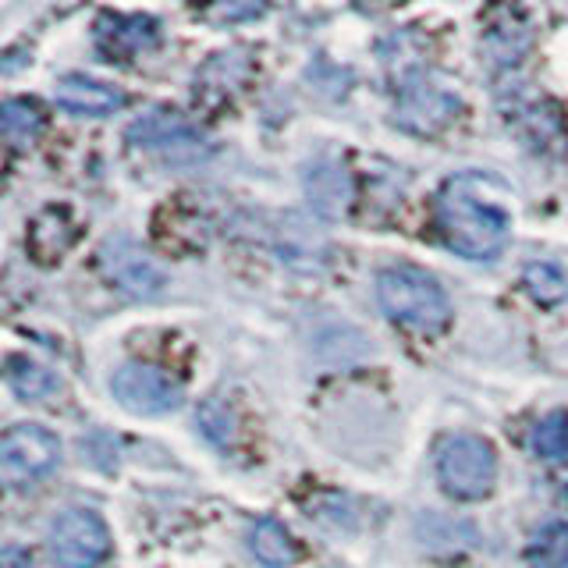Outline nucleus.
I'll use <instances>...</instances> for the list:
<instances>
[{
	"label": "nucleus",
	"instance_id": "obj_22",
	"mask_svg": "<svg viewBox=\"0 0 568 568\" xmlns=\"http://www.w3.org/2000/svg\"><path fill=\"white\" fill-rule=\"evenodd\" d=\"M200 423H203V430L213 437V440H224V434L231 430V413L221 405V402H206L203 405V413H200ZM231 437V434H227Z\"/></svg>",
	"mask_w": 568,
	"mask_h": 568
},
{
	"label": "nucleus",
	"instance_id": "obj_5",
	"mask_svg": "<svg viewBox=\"0 0 568 568\" xmlns=\"http://www.w3.org/2000/svg\"><path fill=\"white\" fill-rule=\"evenodd\" d=\"M50 555L61 568H97L111 555V532L89 508H68L50 526Z\"/></svg>",
	"mask_w": 568,
	"mask_h": 568
},
{
	"label": "nucleus",
	"instance_id": "obj_16",
	"mask_svg": "<svg viewBox=\"0 0 568 568\" xmlns=\"http://www.w3.org/2000/svg\"><path fill=\"white\" fill-rule=\"evenodd\" d=\"M523 284L540 306H558L568 298V274L558 263H529L523 271Z\"/></svg>",
	"mask_w": 568,
	"mask_h": 568
},
{
	"label": "nucleus",
	"instance_id": "obj_12",
	"mask_svg": "<svg viewBox=\"0 0 568 568\" xmlns=\"http://www.w3.org/2000/svg\"><path fill=\"white\" fill-rule=\"evenodd\" d=\"M156 43V22L153 18H142V14H132V18H100L97 22V47L106 61H129L135 53L150 50Z\"/></svg>",
	"mask_w": 568,
	"mask_h": 568
},
{
	"label": "nucleus",
	"instance_id": "obj_21",
	"mask_svg": "<svg viewBox=\"0 0 568 568\" xmlns=\"http://www.w3.org/2000/svg\"><path fill=\"white\" fill-rule=\"evenodd\" d=\"M195 4H203V11L221 18V22H242V18L260 14L266 0H195Z\"/></svg>",
	"mask_w": 568,
	"mask_h": 568
},
{
	"label": "nucleus",
	"instance_id": "obj_3",
	"mask_svg": "<svg viewBox=\"0 0 568 568\" xmlns=\"http://www.w3.org/2000/svg\"><path fill=\"white\" fill-rule=\"evenodd\" d=\"M437 476L440 487L452 497H462V501L487 497L497 479V455L490 448V440L473 434L448 437L437 452Z\"/></svg>",
	"mask_w": 568,
	"mask_h": 568
},
{
	"label": "nucleus",
	"instance_id": "obj_23",
	"mask_svg": "<svg viewBox=\"0 0 568 568\" xmlns=\"http://www.w3.org/2000/svg\"><path fill=\"white\" fill-rule=\"evenodd\" d=\"M0 568H32V558L26 555L22 547H4V555H0Z\"/></svg>",
	"mask_w": 568,
	"mask_h": 568
},
{
	"label": "nucleus",
	"instance_id": "obj_1",
	"mask_svg": "<svg viewBox=\"0 0 568 568\" xmlns=\"http://www.w3.org/2000/svg\"><path fill=\"white\" fill-rule=\"evenodd\" d=\"M437 227L455 253L469 260H494L511 235L508 210L484 192V178H452L437 195Z\"/></svg>",
	"mask_w": 568,
	"mask_h": 568
},
{
	"label": "nucleus",
	"instance_id": "obj_13",
	"mask_svg": "<svg viewBox=\"0 0 568 568\" xmlns=\"http://www.w3.org/2000/svg\"><path fill=\"white\" fill-rule=\"evenodd\" d=\"M306 195L316 213L324 217H342L352 206V182H348V171L334 160H320V164L310 168L306 174Z\"/></svg>",
	"mask_w": 568,
	"mask_h": 568
},
{
	"label": "nucleus",
	"instance_id": "obj_19",
	"mask_svg": "<svg viewBox=\"0 0 568 568\" xmlns=\"http://www.w3.org/2000/svg\"><path fill=\"white\" fill-rule=\"evenodd\" d=\"M532 452L547 462H568V413L547 416L532 430Z\"/></svg>",
	"mask_w": 568,
	"mask_h": 568
},
{
	"label": "nucleus",
	"instance_id": "obj_17",
	"mask_svg": "<svg viewBox=\"0 0 568 568\" xmlns=\"http://www.w3.org/2000/svg\"><path fill=\"white\" fill-rule=\"evenodd\" d=\"M8 384L18 398H29V402L47 398V395H53V387H58V381H53L43 366H36L32 359H22V355L8 359Z\"/></svg>",
	"mask_w": 568,
	"mask_h": 568
},
{
	"label": "nucleus",
	"instance_id": "obj_18",
	"mask_svg": "<svg viewBox=\"0 0 568 568\" xmlns=\"http://www.w3.org/2000/svg\"><path fill=\"white\" fill-rule=\"evenodd\" d=\"M529 565L537 568H555V565H565L568 561V523H547L537 537L529 540V550H526Z\"/></svg>",
	"mask_w": 568,
	"mask_h": 568
},
{
	"label": "nucleus",
	"instance_id": "obj_6",
	"mask_svg": "<svg viewBox=\"0 0 568 568\" xmlns=\"http://www.w3.org/2000/svg\"><path fill=\"white\" fill-rule=\"evenodd\" d=\"M114 398L139 416H168L185 398L182 381H174L168 369L150 363H129L114 373L111 381Z\"/></svg>",
	"mask_w": 568,
	"mask_h": 568
},
{
	"label": "nucleus",
	"instance_id": "obj_14",
	"mask_svg": "<svg viewBox=\"0 0 568 568\" xmlns=\"http://www.w3.org/2000/svg\"><path fill=\"white\" fill-rule=\"evenodd\" d=\"M248 550L263 561L266 568H288L298 561V544L292 540V532L274 519H260L248 529Z\"/></svg>",
	"mask_w": 568,
	"mask_h": 568
},
{
	"label": "nucleus",
	"instance_id": "obj_24",
	"mask_svg": "<svg viewBox=\"0 0 568 568\" xmlns=\"http://www.w3.org/2000/svg\"><path fill=\"white\" fill-rule=\"evenodd\" d=\"M565 568H568V561H565Z\"/></svg>",
	"mask_w": 568,
	"mask_h": 568
},
{
	"label": "nucleus",
	"instance_id": "obj_10",
	"mask_svg": "<svg viewBox=\"0 0 568 568\" xmlns=\"http://www.w3.org/2000/svg\"><path fill=\"white\" fill-rule=\"evenodd\" d=\"M79 239V224L71 221V213L64 206H47L29 221L26 231V248L36 263H58L71 245Z\"/></svg>",
	"mask_w": 568,
	"mask_h": 568
},
{
	"label": "nucleus",
	"instance_id": "obj_20",
	"mask_svg": "<svg viewBox=\"0 0 568 568\" xmlns=\"http://www.w3.org/2000/svg\"><path fill=\"white\" fill-rule=\"evenodd\" d=\"M526 47H529V32L523 26L501 22V26H490V32H487V50L497 64H515L523 58Z\"/></svg>",
	"mask_w": 568,
	"mask_h": 568
},
{
	"label": "nucleus",
	"instance_id": "obj_7",
	"mask_svg": "<svg viewBox=\"0 0 568 568\" xmlns=\"http://www.w3.org/2000/svg\"><path fill=\"white\" fill-rule=\"evenodd\" d=\"M458 111H462V100L455 89L437 85L434 79L419 75L402 85L395 121H398V129L413 135H437L458 118Z\"/></svg>",
	"mask_w": 568,
	"mask_h": 568
},
{
	"label": "nucleus",
	"instance_id": "obj_8",
	"mask_svg": "<svg viewBox=\"0 0 568 568\" xmlns=\"http://www.w3.org/2000/svg\"><path fill=\"white\" fill-rule=\"evenodd\" d=\"M61 462V444L47 426L22 423L11 426L0 440V466L11 484H29V479L47 476Z\"/></svg>",
	"mask_w": 568,
	"mask_h": 568
},
{
	"label": "nucleus",
	"instance_id": "obj_4",
	"mask_svg": "<svg viewBox=\"0 0 568 568\" xmlns=\"http://www.w3.org/2000/svg\"><path fill=\"white\" fill-rule=\"evenodd\" d=\"M129 142L174 168L200 164V160L210 156V142L203 139V132L174 111H153L146 118H139L129 129Z\"/></svg>",
	"mask_w": 568,
	"mask_h": 568
},
{
	"label": "nucleus",
	"instance_id": "obj_9",
	"mask_svg": "<svg viewBox=\"0 0 568 568\" xmlns=\"http://www.w3.org/2000/svg\"><path fill=\"white\" fill-rule=\"evenodd\" d=\"M100 266L106 281H114L121 292H129L135 298L153 295L164 284V271L132 239H106L100 248Z\"/></svg>",
	"mask_w": 568,
	"mask_h": 568
},
{
	"label": "nucleus",
	"instance_id": "obj_15",
	"mask_svg": "<svg viewBox=\"0 0 568 568\" xmlns=\"http://www.w3.org/2000/svg\"><path fill=\"white\" fill-rule=\"evenodd\" d=\"M0 129H4V139L11 142L14 150L32 146V142L40 139V132H43L40 103H32V100H4V106H0Z\"/></svg>",
	"mask_w": 568,
	"mask_h": 568
},
{
	"label": "nucleus",
	"instance_id": "obj_11",
	"mask_svg": "<svg viewBox=\"0 0 568 568\" xmlns=\"http://www.w3.org/2000/svg\"><path fill=\"white\" fill-rule=\"evenodd\" d=\"M53 100L64 111L79 114V118H106V114H118L124 106V93L111 82H97V79H85V75H68L58 82L53 89Z\"/></svg>",
	"mask_w": 568,
	"mask_h": 568
},
{
	"label": "nucleus",
	"instance_id": "obj_2",
	"mask_svg": "<svg viewBox=\"0 0 568 568\" xmlns=\"http://www.w3.org/2000/svg\"><path fill=\"white\" fill-rule=\"evenodd\" d=\"M377 298L384 313L413 334H437L452 320V302L444 284L408 263L387 266L377 274Z\"/></svg>",
	"mask_w": 568,
	"mask_h": 568
}]
</instances>
